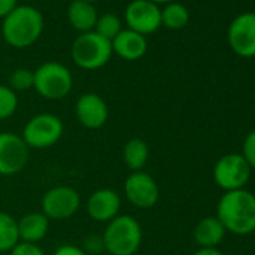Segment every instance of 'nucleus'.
Here are the masks:
<instances>
[{
    "label": "nucleus",
    "mask_w": 255,
    "mask_h": 255,
    "mask_svg": "<svg viewBox=\"0 0 255 255\" xmlns=\"http://www.w3.org/2000/svg\"><path fill=\"white\" fill-rule=\"evenodd\" d=\"M81 206L80 194L71 186H56L42 197V213L48 219L62 221L74 216Z\"/></svg>",
    "instance_id": "1a4fd4ad"
},
{
    "label": "nucleus",
    "mask_w": 255,
    "mask_h": 255,
    "mask_svg": "<svg viewBox=\"0 0 255 255\" xmlns=\"http://www.w3.org/2000/svg\"><path fill=\"white\" fill-rule=\"evenodd\" d=\"M44 32V17L33 6H17L2 24V33L8 45L27 48L33 45Z\"/></svg>",
    "instance_id": "f03ea898"
},
{
    "label": "nucleus",
    "mask_w": 255,
    "mask_h": 255,
    "mask_svg": "<svg viewBox=\"0 0 255 255\" xmlns=\"http://www.w3.org/2000/svg\"><path fill=\"white\" fill-rule=\"evenodd\" d=\"M240 155L245 158V161L248 162L251 170H255V131H252L246 135Z\"/></svg>",
    "instance_id": "393cba45"
},
{
    "label": "nucleus",
    "mask_w": 255,
    "mask_h": 255,
    "mask_svg": "<svg viewBox=\"0 0 255 255\" xmlns=\"http://www.w3.org/2000/svg\"><path fill=\"white\" fill-rule=\"evenodd\" d=\"M53 255H87L83 248L80 246H75V245H62L59 246Z\"/></svg>",
    "instance_id": "cd10ccee"
},
{
    "label": "nucleus",
    "mask_w": 255,
    "mask_h": 255,
    "mask_svg": "<svg viewBox=\"0 0 255 255\" xmlns=\"http://www.w3.org/2000/svg\"><path fill=\"white\" fill-rule=\"evenodd\" d=\"M150 2H153V3H156V5L159 6V5H168V3H173V2H176V0H150Z\"/></svg>",
    "instance_id": "7c9ffc66"
},
{
    "label": "nucleus",
    "mask_w": 255,
    "mask_h": 255,
    "mask_svg": "<svg viewBox=\"0 0 255 255\" xmlns=\"http://www.w3.org/2000/svg\"><path fill=\"white\" fill-rule=\"evenodd\" d=\"M18 107V96L9 86L0 84V120L11 117Z\"/></svg>",
    "instance_id": "5701e85b"
},
{
    "label": "nucleus",
    "mask_w": 255,
    "mask_h": 255,
    "mask_svg": "<svg viewBox=\"0 0 255 255\" xmlns=\"http://www.w3.org/2000/svg\"><path fill=\"white\" fill-rule=\"evenodd\" d=\"M119 210L120 197L113 189H98L87 200V213L93 221L110 222L119 215Z\"/></svg>",
    "instance_id": "4468645a"
},
{
    "label": "nucleus",
    "mask_w": 255,
    "mask_h": 255,
    "mask_svg": "<svg viewBox=\"0 0 255 255\" xmlns=\"http://www.w3.org/2000/svg\"><path fill=\"white\" fill-rule=\"evenodd\" d=\"M225 228L216 216L203 218L194 228V240L200 248H216L225 237Z\"/></svg>",
    "instance_id": "a211bd4d"
},
{
    "label": "nucleus",
    "mask_w": 255,
    "mask_h": 255,
    "mask_svg": "<svg viewBox=\"0 0 255 255\" xmlns=\"http://www.w3.org/2000/svg\"><path fill=\"white\" fill-rule=\"evenodd\" d=\"M111 56V42L93 30L81 33L71 47V57L74 63L86 71H95L105 66Z\"/></svg>",
    "instance_id": "20e7f679"
},
{
    "label": "nucleus",
    "mask_w": 255,
    "mask_h": 255,
    "mask_svg": "<svg viewBox=\"0 0 255 255\" xmlns=\"http://www.w3.org/2000/svg\"><path fill=\"white\" fill-rule=\"evenodd\" d=\"M33 84H35V74H33V71L26 69V68L15 69L9 77V87L14 92L29 90L33 87Z\"/></svg>",
    "instance_id": "b1692460"
},
{
    "label": "nucleus",
    "mask_w": 255,
    "mask_h": 255,
    "mask_svg": "<svg viewBox=\"0 0 255 255\" xmlns=\"http://www.w3.org/2000/svg\"><path fill=\"white\" fill-rule=\"evenodd\" d=\"M83 251L89 255V254H99L102 251H105V246H104V239H102V234H89L86 236L84 239V243H83Z\"/></svg>",
    "instance_id": "a878e982"
},
{
    "label": "nucleus",
    "mask_w": 255,
    "mask_h": 255,
    "mask_svg": "<svg viewBox=\"0 0 255 255\" xmlns=\"http://www.w3.org/2000/svg\"><path fill=\"white\" fill-rule=\"evenodd\" d=\"M230 48L240 57H255V12L237 15L228 27Z\"/></svg>",
    "instance_id": "9b49d317"
},
{
    "label": "nucleus",
    "mask_w": 255,
    "mask_h": 255,
    "mask_svg": "<svg viewBox=\"0 0 255 255\" xmlns=\"http://www.w3.org/2000/svg\"><path fill=\"white\" fill-rule=\"evenodd\" d=\"M123 161L126 167L134 171H141L149 161V146L141 138H132L123 147Z\"/></svg>",
    "instance_id": "6ab92c4d"
},
{
    "label": "nucleus",
    "mask_w": 255,
    "mask_h": 255,
    "mask_svg": "<svg viewBox=\"0 0 255 255\" xmlns=\"http://www.w3.org/2000/svg\"><path fill=\"white\" fill-rule=\"evenodd\" d=\"M147 47L146 36L131 29H122V32L111 41L113 53L129 62L143 59L147 53Z\"/></svg>",
    "instance_id": "2eb2a0df"
},
{
    "label": "nucleus",
    "mask_w": 255,
    "mask_h": 255,
    "mask_svg": "<svg viewBox=\"0 0 255 255\" xmlns=\"http://www.w3.org/2000/svg\"><path fill=\"white\" fill-rule=\"evenodd\" d=\"M63 135V122L51 113H41L33 116L24 126L23 140L29 149H50Z\"/></svg>",
    "instance_id": "423d86ee"
},
{
    "label": "nucleus",
    "mask_w": 255,
    "mask_h": 255,
    "mask_svg": "<svg viewBox=\"0 0 255 255\" xmlns=\"http://www.w3.org/2000/svg\"><path fill=\"white\" fill-rule=\"evenodd\" d=\"M192 255H224V254L216 248H200Z\"/></svg>",
    "instance_id": "c756f323"
},
{
    "label": "nucleus",
    "mask_w": 255,
    "mask_h": 255,
    "mask_svg": "<svg viewBox=\"0 0 255 255\" xmlns=\"http://www.w3.org/2000/svg\"><path fill=\"white\" fill-rule=\"evenodd\" d=\"M18 0H0V20H5L18 5Z\"/></svg>",
    "instance_id": "c85d7f7f"
},
{
    "label": "nucleus",
    "mask_w": 255,
    "mask_h": 255,
    "mask_svg": "<svg viewBox=\"0 0 255 255\" xmlns=\"http://www.w3.org/2000/svg\"><path fill=\"white\" fill-rule=\"evenodd\" d=\"M216 218L225 231L246 236L255 231V195L246 189L225 192L216 207Z\"/></svg>",
    "instance_id": "f257e3e1"
},
{
    "label": "nucleus",
    "mask_w": 255,
    "mask_h": 255,
    "mask_svg": "<svg viewBox=\"0 0 255 255\" xmlns=\"http://www.w3.org/2000/svg\"><path fill=\"white\" fill-rule=\"evenodd\" d=\"M251 167L240 153L221 156L213 167V180L225 192L243 189L251 179Z\"/></svg>",
    "instance_id": "0eeeda50"
},
{
    "label": "nucleus",
    "mask_w": 255,
    "mask_h": 255,
    "mask_svg": "<svg viewBox=\"0 0 255 255\" xmlns=\"http://www.w3.org/2000/svg\"><path fill=\"white\" fill-rule=\"evenodd\" d=\"M161 23L170 30H180L189 23V11L179 2L168 3L161 9Z\"/></svg>",
    "instance_id": "aec40b11"
},
{
    "label": "nucleus",
    "mask_w": 255,
    "mask_h": 255,
    "mask_svg": "<svg viewBox=\"0 0 255 255\" xmlns=\"http://www.w3.org/2000/svg\"><path fill=\"white\" fill-rule=\"evenodd\" d=\"M11 255H45V252L38 243L20 242L11 249Z\"/></svg>",
    "instance_id": "bb28decb"
},
{
    "label": "nucleus",
    "mask_w": 255,
    "mask_h": 255,
    "mask_svg": "<svg viewBox=\"0 0 255 255\" xmlns=\"http://www.w3.org/2000/svg\"><path fill=\"white\" fill-rule=\"evenodd\" d=\"M93 32H96L99 36H102L111 42L122 32V21L114 14H104V15L98 17Z\"/></svg>",
    "instance_id": "4be33fe9"
},
{
    "label": "nucleus",
    "mask_w": 255,
    "mask_h": 255,
    "mask_svg": "<svg viewBox=\"0 0 255 255\" xmlns=\"http://www.w3.org/2000/svg\"><path fill=\"white\" fill-rule=\"evenodd\" d=\"M105 251L111 255H134L141 246L143 230L131 215H117L107 222L102 234Z\"/></svg>",
    "instance_id": "7ed1b4c3"
},
{
    "label": "nucleus",
    "mask_w": 255,
    "mask_h": 255,
    "mask_svg": "<svg viewBox=\"0 0 255 255\" xmlns=\"http://www.w3.org/2000/svg\"><path fill=\"white\" fill-rule=\"evenodd\" d=\"M33 74V89L50 101H59L68 96L74 84L71 71L59 62H45Z\"/></svg>",
    "instance_id": "39448f33"
},
{
    "label": "nucleus",
    "mask_w": 255,
    "mask_h": 255,
    "mask_svg": "<svg viewBox=\"0 0 255 255\" xmlns=\"http://www.w3.org/2000/svg\"><path fill=\"white\" fill-rule=\"evenodd\" d=\"M30 149L23 137L12 132L0 134V176L21 173L29 162Z\"/></svg>",
    "instance_id": "6e6552de"
},
{
    "label": "nucleus",
    "mask_w": 255,
    "mask_h": 255,
    "mask_svg": "<svg viewBox=\"0 0 255 255\" xmlns=\"http://www.w3.org/2000/svg\"><path fill=\"white\" fill-rule=\"evenodd\" d=\"M50 227V219L42 212H32L18 221V233L21 242L38 243L42 240Z\"/></svg>",
    "instance_id": "f3484780"
},
{
    "label": "nucleus",
    "mask_w": 255,
    "mask_h": 255,
    "mask_svg": "<svg viewBox=\"0 0 255 255\" xmlns=\"http://www.w3.org/2000/svg\"><path fill=\"white\" fill-rule=\"evenodd\" d=\"M83 2H89V3H93V2H96V0H83Z\"/></svg>",
    "instance_id": "2f4dec72"
},
{
    "label": "nucleus",
    "mask_w": 255,
    "mask_h": 255,
    "mask_svg": "<svg viewBox=\"0 0 255 255\" xmlns=\"http://www.w3.org/2000/svg\"><path fill=\"white\" fill-rule=\"evenodd\" d=\"M240 255H246V254H240Z\"/></svg>",
    "instance_id": "473e14b6"
},
{
    "label": "nucleus",
    "mask_w": 255,
    "mask_h": 255,
    "mask_svg": "<svg viewBox=\"0 0 255 255\" xmlns=\"http://www.w3.org/2000/svg\"><path fill=\"white\" fill-rule=\"evenodd\" d=\"M125 20L128 29H131L143 36L152 35L159 30L161 8L150 0H134L126 6Z\"/></svg>",
    "instance_id": "9d476101"
},
{
    "label": "nucleus",
    "mask_w": 255,
    "mask_h": 255,
    "mask_svg": "<svg viewBox=\"0 0 255 255\" xmlns=\"http://www.w3.org/2000/svg\"><path fill=\"white\" fill-rule=\"evenodd\" d=\"M17 243H20L18 221L9 213L0 212V252H11Z\"/></svg>",
    "instance_id": "412c9836"
},
{
    "label": "nucleus",
    "mask_w": 255,
    "mask_h": 255,
    "mask_svg": "<svg viewBox=\"0 0 255 255\" xmlns=\"http://www.w3.org/2000/svg\"><path fill=\"white\" fill-rule=\"evenodd\" d=\"M125 195L138 209H152L159 200V186L144 171H134L125 182Z\"/></svg>",
    "instance_id": "f8f14e48"
},
{
    "label": "nucleus",
    "mask_w": 255,
    "mask_h": 255,
    "mask_svg": "<svg viewBox=\"0 0 255 255\" xmlns=\"http://www.w3.org/2000/svg\"><path fill=\"white\" fill-rule=\"evenodd\" d=\"M75 114L78 122L89 129H99L108 119L107 102L96 93H84L75 104Z\"/></svg>",
    "instance_id": "ddd939ff"
},
{
    "label": "nucleus",
    "mask_w": 255,
    "mask_h": 255,
    "mask_svg": "<svg viewBox=\"0 0 255 255\" xmlns=\"http://www.w3.org/2000/svg\"><path fill=\"white\" fill-rule=\"evenodd\" d=\"M68 21L69 24L81 32H92L98 21V12L93 3L83 2V0H72L68 6Z\"/></svg>",
    "instance_id": "dca6fc26"
}]
</instances>
